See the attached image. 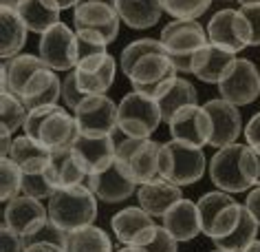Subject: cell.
I'll use <instances>...</instances> for the list:
<instances>
[{"mask_svg": "<svg viewBox=\"0 0 260 252\" xmlns=\"http://www.w3.org/2000/svg\"><path fill=\"white\" fill-rule=\"evenodd\" d=\"M260 161L258 155L247 144H230L216 148L210 159L207 173L212 184L225 192H245L258 182Z\"/></svg>", "mask_w": 260, "mask_h": 252, "instance_id": "1", "label": "cell"}, {"mask_svg": "<svg viewBox=\"0 0 260 252\" xmlns=\"http://www.w3.org/2000/svg\"><path fill=\"white\" fill-rule=\"evenodd\" d=\"M24 135L42 142L51 151L60 146H71L75 137L80 135L75 115H69L62 106L49 104V106H38L31 108L27 120L22 126Z\"/></svg>", "mask_w": 260, "mask_h": 252, "instance_id": "2", "label": "cell"}, {"mask_svg": "<svg viewBox=\"0 0 260 252\" xmlns=\"http://www.w3.org/2000/svg\"><path fill=\"white\" fill-rule=\"evenodd\" d=\"M49 217L67 232L90 226L97 217V197L88 186L57 188L49 199Z\"/></svg>", "mask_w": 260, "mask_h": 252, "instance_id": "3", "label": "cell"}, {"mask_svg": "<svg viewBox=\"0 0 260 252\" xmlns=\"http://www.w3.org/2000/svg\"><path fill=\"white\" fill-rule=\"evenodd\" d=\"M210 161L201 146H192L179 139L161 144V177L177 186H192L203 179Z\"/></svg>", "mask_w": 260, "mask_h": 252, "instance_id": "4", "label": "cell"}, {"mask_svg": "<svg viewBox=\"0 0 260 252\" xmlns=\"http://www.w3.org/2000/svg\"><path fill=\"white\" fill-rule=\"evenodd\" d=\"M159 40L164 42L177 73H192V58L210 42V38L197 20H170L161 31Z\"/></svg>", "mask_w": 260, "mask_h": 252, "instance_id": "5", "label": "cell"}, {"mask_svg": "<svg viewBox=\"0 0 260 252\" xmlns=\"http://www.w3.org/2000/svg\"><path fill=\"white\" fill-rule=\"evenodd\" d=\"M197 206L201 215V230L212 241L230 237L236 230L240 221V212H243V206L232 197V192L225 190L205 192V195H201Z\"/></svg>", "mask_w": 260, "mask_h": 252, "instance_id": "6", "label": "cell"}, {"mask_svg": "<svg viewBox=\"0 0 260 252\" xmlns=\"http://www.w3.org/2000/svg\"><path fill=\"white\" fill-rule=\"evenodd\" d=\"M117 139V135L113 133ZM117 161L126 166L137 184H148L161 177V144L150 137H126L117 139Z\"/></svg>", "mask_w": 260, "mask_h": 252, "instance_id": "7", "label": "cell"}, {"mask_svg": "<svg viewBox=\"0 0 260 252\" xmlns=\"http://www.w3.org/2000/svg\"><path fill=\"white\" fill-rule=\"evenodd\" d=\"M161 122L159 104L152 95L130 91L117 104V128L126 137H150Z\"/></svg>", "mask_w": 260, "mask_h": 252, "instance_id": "8", "label": "cell"}, {"mask_svg": "<svg viewBox=\"0 0 260 252\" xmlns=\"http://www.w3.org/2000/svg\"><path fill=\"white\" fill-rule=\"evenodd\" d=\"M220 98L236 106H247L260 95V73L256 64L247 58H236L218 82Z\"/></svg>", "mask_w": 260, "mask_h": 252, "instance_id": "9", "label": "cell"}, {"mask_svg": "<svg viewBox=\"0 0 260 252\" xmlns=\"http://www.w3.org/2000/svg\"><path fill=\"white\" fill-rule=\"evenodd\" d=\"M42 62L53 71H73L77 67V34L64 22L53 24L40 36Z\"/></svg>", "mask_w": 260, "mask_h": 252, "instance_id": "10", "label": "cell"}, {"mask_svg": "<svg viewBox=\"0 0 260 252\" xmlns=\"http://www.w3.org/2000/svg\"><path fill=\"white\" fill-rule=\"evenodd\" d=\"M73 113L82 135L104 137L117 131V104L108 95H86Z\"/></svg>", "mask_w": 260, "mask_h": 252, "instance_id": "11", "label": "cell"}, {"mask_svg": "<svg viewBox=\"0 0 260 252\" xmlns=\"http://www.w3.org/2000/svg\"><path fill=\"white\" fill-rule=\"evenodd\" d=\"M121 18L117 14V7L104 3H84L73 9V24L75 31H84L95 38H100L104 44H110L119 34Z\"/></svg>", "mask_w": 260, "mask_h": 252, "instance_id": "12", "label": "cell"}, {"mask_svg": "<svg viewBox=\"0 0 260 252\" xmlns=\"http://www.w3.org/2000/svg\"><path fill=\"white\" fill-rule=\"evenodd\" d=\"M174 73H177V69H174L168 51H159V53H148L141 60L135 62V67L128 73V80L133 84V91H139L154 98V93L168 80H172Z\"/></svg>", "mask_w": 260, "mask_h": 252, "instance_id": "13", "label": "cell"}, {"mask_svg": "<svg viewBox=\"0 0 260 252\" xmlns=\"http://www.w3.org/2000/svg\"><path fill=\"white\" fill-rule=\"evenodd\" d=\"M86 186L93 190V195L104 204H121L128 197H133L137 182L126 171L121 161H113L106 171L95 173L86 177Z\"/></svg>", "mask_w": 260, "mask_h": 252, "instance_id": "14", "label": "cell"}, {"mask_svg": "<svg viewBox=\"0 0 260 252\" xmlns=\"http://www.w3.org/2000/svg\"><path fill=\"white\" fill-rule=\"evenodd\" d=\"M203 108L210 113V120H212L210 146L223 148V146L236 144V139L240 137V131H243V115H240V108L223 98L207 100Z\"/></svg>", "mask_w": 260, "mask_h": 252, "instance_id": "15", "label": "cell"}, {"mask_svg": "<svg viewBox=\"0 0 260 252\" xmlns=\"http://www.w3.org/2000/svg\"><path fill=\"white\" fill-rule=\"evenodd\" d=\"M170 135L172 139L185 142L192 146H201L210 144L212 139V120L210 113L199 104H190L183 106L181 111L170 120Z\"/></svg>", "mask_w": 260, "mask_h": 252, "instance_id": "16", "label": "cell"}, {"mask_svg": "<svg viewBox=\"0 0 260 252\" xmlns=\"http://www.w3.org/2000/svg\"><path fill=\"white\" fill-rule=\"evenodd\" d=\"M73 151L80 159L84 173L95 175L102 173L117 159V139L113 135H104V137H95V135H77L73 144Z\"/></svg>", "mask_w": 260, "mask_h": 252, "instance_id": "17", "label": "cell"}, {"mask_svg": "<svg viewBox=\"0 0 260 252\" xmlns=\"http://www.w3.org/2000/svg\"><path fill=\"white\" fill-rule=\"evenodd\" d=\"M75 75L86 95H106L117 75V60L108 51L100 55H90L86 60L77 62Z\"/></svg>", "mask_w": 260, "mask_h": 252, "instance_id": "18", "label": "cell"}, {"mask_svg": "<svg viewBox=\"0 0 260 252\" xmlns=\"http://www.w3.org/2000/svg\"><path fill=\"white\" fill-rule=\"evenodd\" d=\"M44 219H49V208H44L40 199H34L29 195H24V192L9 199L3 210V226L18 232L20 237L29 235Z\"/></svg>", "mask_w": 260, "mask_h": 252, "instance_id": "19", "label": "cell"}, {"mask_svg": "<svg viewBox=\"0 0 260 252\" xmlns=\"http://www.w3.org/2000/svg\"><path fill=\"white\" fill-rule=\"evenodd\" d=\"M154 217L141 208V206H128L119 212H115L110 219V228H113L117 241L123 245H139L144 243L150 232L154 230Z\"/></svg>", "mask_w": 260, "mask_h": 252, "instance_id": "20", "label": "cell"}, {"mask_svg": "<svg viewBox=\"0 0 260 252\" xmlns=\"http://www.w3.org/2000/svg\"><path fill=\"white\" fill-rule=\"evenodd\" d=\"M207 38L212 44L223 47L232 53H240L247 47L243 18L238 9H220L207 22Z\"/></svg>", "mask_w": 260, "mask_h": 252, "instance_id": "21", "label": "cell"}, {"mask_svg": "<svg viewBox=\"0 0 260 252\" xmlns=\"http://www.w3.org/2000/svg\"><path fill=\"white\" fill-rule=\"evenodd\" d=\"M234 60H236V53L207 42L192 58V73L205 84H218Z\"/></svg>", "mask_w": 260, "mask_h": 252, "instance_id": "22", "label": "cell"}, {"mask_svg": "<svg viewBox=\"0 0 260 252\" xmlns=\"http://www.w3.org/2000/svg\"><path fill=\"white\" fill-rule=\"evenodd\" d=\"M154 100H157V104H159L161 120H164L166 124H170V120L183 106L197 104L199 93H197V89H194L192 82H187L185 77L174 75L172 80H168L164 87L154 93Z\"/></svg>", "mask_w": 260, "mask_h": 252, "instance_id": "23", "label": "cell"}, {"mask_svg": "<svg viewBox=\"0 0 260 252\" xmlns=\"http://www.w3.org/2000/svg\"><path fill=\"white\" fill-rule=\"evenodd\" d=\"M137 197H139V206L148 215L164 217L174 204L183 199V192H181V186L159 177V179H154V182L141 184Z\"/></svg>", "mask_w": 260, "mask_h": 252, "instance_id": "24", "label": "cell"}, {"mask_svg": "<svg viewBox=\"0 0 260 252\" xmlns=\"http://www.w3.org/2000/svg\"><path fill=\"white\" fill-rule=\"evenodd\" d=\"M164 226L170 230V235L177 241H192L199 235H203L201 230V215H199V206L192 199H181L166 212L164 217Z\"/></svg>", "mask_w": 260, "mask_h": 252, "instance_id": "25", "label": "cell"}, {"mask_svg": "<svg viewBox=\"0 0 260 252\" xmlns=\"http://www.w3.org/2000/svg\"><path fill=\"white\" fill-rule=\"evenodd\" d=\"M20 98L29 111L38 106L57 104V100L62 98V80L53 73V69L44 67L38 73H34V77L24 84Z\"/></svg>", "mask_w": 260, "mask_h": 252, "instance_id": "26", "label": "cell"}, {"mask_svg": "<svg viewBox=\"0 0 260 252\" xmlns=\"http://www.w3.org/2000/svg\"><path fill=\"white\" fill-rule=\"evenodd\" d=\"M47 64L42 62L40 55H31V53H18L14 58H9L7 62L0 69V91H11L16 95L22 93L24 84H27L34 73H38L40 69H44Z\"/></svg>", "mask_w": 260, "mask_h": 252, "instance_id": "27", "label": "cell"}, {"mask_svg": "<svg viewBox=\"0 0 260 252\" xmlns=\"http://www.w3.org/2000/svg\"><path fill=\"white\" fill-rule=\"evenodd\" d=\"M49 177L53 179L57 188H69V186H80L82 179H86V173L77 159L73 146H60L51 151V159L47 166Z\"/></svg>", "mask_w": 260, "mask_h": 252, "instance_id": "28", "label": "cell"}, {"mask_svg": "<svg viewBox=\"0 0 260 252\" xmlns=\"http://www.w3.org/2000/svg\"><path fill=\"white\" fill-rule=\"evenodd\" d=\"M9 157L20 166L22 173H40V171H47L49 166L51 148L44 146L42 142L29 137V135H20L11 144Z\"/></svg>", "mask_w": 260, "mask_h": 252, "instance_id": "29", "label": "cell"}, {"mask_svg": "<svg viewBox=\"0 0 260 252\" xmlns=\"http://www.w3.org/2000/svg\"><path fill=\"white\" fill-rule=\"evenodd\" d=\"M117 14L130 29H150L164 16L161 0H117Z\"/></svg>", "mask_w": 260, "mask_h": 252, "instance_id": "30", "label": "cell"}, {"mask_svg": "<svg viewBox=\"0 0 260 252\" xmlns=\"http://www.w3.org/2000/svg\"><path fill=\"white\" fill-rule=\"evenodd\" d=\"M27 24L18 16L16 9L0 7V55L5 60L18 55L27 44Z\"/></svg>", "mask_w": 260, "mask_h": 252, "instance_id": "31", "label": "cell"}, {"mask_svg": "<svg viewBox=\"0 0 260 252\" xmlns=\"http://www.w3.org/2000/svg\"><path fill=\"white\" fill-rule=\"evenodd\" d=\"M22 22L27 24L31 34H44L53 24L60 22V7L53 0H22L20 7L16 9Z\"/></svg>", "mask_w": 260, "mask_h": 252, "instance_id": "32", "label": "cell"}, {"mask_svg": "<svg viewBox=\"0 0 260 252\" xmlns=\"http://www.w3.org/2000/svg\"><path fill=\"white\" fill-rule=\"evenodd\" d=\"M67 252H113L110 237L97 226L71 230L67 235Z\"/></svg>", "mask_w": 260, "mask_h": 252, "instance_id": "33", "label": "cell"}, {"mask_svg": "<svg viewBox=\"0 0 260 252\" xmlns=\"http://www.w3.org/2000/svg\"><path fill=\"white\" fill-rule=\"evenodd\" d=\"M258 228H260L258 221L253 219L251 212L247 210V206H243V212H240V221H238V226H236V230H234L230 237L214 241V245H216V248H220V250L243 252L251 241H256Z\"/></svg>", "mask_w": 260, "mask_h": 252, "instance_id": "34", "label": "cell"}, {"mask_svg": "<svg viewBox=\"0 0 260 252\" xmlns=\"http://www.w3.org/2000/svg\"><path fill=\"white\" fill-rule=\"evenodd\" d=\"M0 115H3L0 135H14L18 128L24 126L29 108L22 102L20 95H16L11 91H0Z\"/></svg>", "mask_w": 260, "mask_h": 252, "instance_id": "35", "label": "cell"}, {"mask_svg": "<svg viewBox=\"0 0 260 252\" xmlns=\"http://www.w3.org/2000/svg\"><path fill=\"white\" fill-rule=\"evenodd\" d=\"M159 51H166V47H164V42L154 40V38H139V40L130 42L128 47L121 51V55H119V69H121V73L128 77L130 69L135 67V62L141 60V58L148 55V53H159Z\"/></svg>", "mask_w": 260, "mask_h": 252, "instance_id": "36", "label": "cell"}, {"mask_svg": "<svg viewBox=\"0 0 260 252\" xmlns=\"http://www.w3.org/2000/svg\"><path fill=\"white\" fill-rule=\"evenodd\" d=\"M22 192V171L11 157H0V199L5 204Z\"/></svg>", "mask_w": 260, "mask_h": 252, "instance_id": "37", "label": "cell"}, {"mask_svg": "<svg viewBox=\"0 0 260 252\" xmlns=\"http://www.w3.org/2000/svg\"><path fill=\"white\" fill-rule=\"evenodd\" d=\"M161 5L174 20H197L210 9L212 0H161Z\"/></svg>", "mask_w": 260, "mask_h": 252, "instance_id": "38", "label": "cell"}, {"mask_svg": "<svg viewBox=\"0 0 260 252\" xmlns=\"http://www.w3.org/2000/svg\"><path fill=\"white\" fill-rule=\"evenodd\" d=\"M57 190V186L53 184V179L49 177L47 171L40 173H22V192L34 199H51L53 192Z\"/></svg>", "mask_w": 260, "mask_h": 252, "instance_id": "39", "label": "cell"}, {"mask_svg": "<svg viewBox=\"0 0 260 252\" xmlns=\"http://www.w3.org/2000/svg\"><path fill=\"white\" fill-rule=\"evenodd\" d=\"M179 241L170 235V230L166 226H154V230L150 232V237L144 243L133 245L137 252H177Z\"/></svg>", "mask_w": 260, "mask_h": 252, "instance_id": "40", "label": "cell"}, {"mask_svg": "<svg viewBox=\"0 0 260 252\" xmlns=\"http://www.w3.org/2000/svg\"><path fill=\"white\" fill-rule=\"evenodd\" d=\"M238 14L243 18L247 47H260V5L258 7H240Z\"/></svg>", "mask_w": 260, "mask_h": 252, "instance_id": "41", "label": "cell"}, {"mask_svg": "<svg viewBox=\"0 0 260 252\" xmlns=\"http://www.w3.org/2000/svg\"><path fill=\"white\" fill-rule=\"evenodd\" d=\"M86 98V93L82 91L80 82H77V75H75V69L73 71H67V75H64V82H62V100L67 108H75L80 106V102Z\"/></svg>", "mask_w": 260, "mask_h": 252, "instance_id": "42", "label": "cell"}, {"mask_svg": "<svg viewBox=\"0 0 260 252\" xmlns=\"http://www.w3.org/2000/svg\"><path fill=\"white\" fill-rule=\"evenodd\" d=\"M0 248H3L0 252H24V241L18 232L3 226V230H0Z\"/></svg>", "mask_w": 260, "mask_h": 252, "instance_id": "43", "label": "cell"}, {"mask_svg": "<svg viewBox=\"0 0 260 252\" xmlns=\"http://www.w3.org/2000/svg\"><path fill=\"white\" fill-rule=\"evenodd\" d=\"M245 139H247V146H249L256 155H260V111L253 115L249 122H247V126H245Z\"/></svg>", "mask_w": 260, "mask_h": 252, "instance_id": "44", "label": "cell"}, {"mask_svg": "<svg viewBox=\"0 0 260 252\" xmlns=\"http://www.w3.org/2000/svg\"><path fill=\"white\" fill-rule=\"evenodd\" d=\"M245 206H247V210L251 212L253 219H256L258 226H260V186H256V188H251V190H249Z\"/></svg>", "mask_w": 260, "mask_h": 252, "instance_id": "45", "label": "cell"}, {"mask_svg": "<svg viewBox=\"0 0 260 252\" xmlns=\"http://www.w3.org/2000/svg\"><path fill=\"white\" fill-rule=\"evenodd\" d=\"M24 252H67V248L57 243H34V245H27Z\"/></svg>", "mask_w": 260, "mask_h": 252, "instance_id": "46", "label": "cell"}, {"mask_svg": "<svg viewBox=\"0 0 260 252\" xmlns=\"http://www.w3.org/2000/svg\"><path fill=\"white\" fill-rule=\"evenodd\" d=\"M11 144H14L11 135H0V155H3V157H9Z\"/></svg>", "mask_w": 260, "mask_h": 252, "instance_id": "47", "label": "cell"}, {"mask_svg": "<svg viewBox=\"0 0 260 252\" xmlns=\"http://www.w3.org/2000/svg\"><path fill=\"white\" fill-rule=\"evenodd\" d=\"M53 3H55L57 7H60V9L64 11V9H75L80 0H53Z\"/></svg>", "mask_w": 260, "mask_h": 252, "instance_id": "48", "label": "cell"}, {"mask_svg": "<svg viewBox=\"0 0 260 252\" xmlns=\"http://www.w3.org/2000/svg\"><path fill=\"white\" fill-rule=\"evenodd\" d=\"M22 0H0V7H7V9H18L20 7Z\"/></svg>", "mask_w": 260, "mask_h": 252, "instance_id": "49", "label": "cell"}, {"mask_svg": "<svg viewBox=\"0 0 260 252\" xmlns=\"http://www.w3.org/2000/svg\"><path fill=\"white\" fill-rule=\"evenodd\" d=\"M84 3H104V5H110V7H117V0H80L77 5H84Z\"/></svg>", "mask_w": 260, "mask_h": 252, "instance_id": "50", "label": "cell"}, {"mask_svg": "<svg viewBox=\"0 0 260 252\" xmlns=\"http://www.w3.org/2000/svg\"><path fill=\"white\" fill-rule=\"evenodd\" d=\"M243 252H260V241H258V239H256V241H251Z\"/></svg>", "mask_w": 260, "mask_h": 252, "instance_id": "51", "label": "cell"}, {"mask_svg": "<svg viewBox=\"0 0 260 252\" xmlns=\"http://www.w3.org/2000/svg\"><path fill=\"white\" fill-rule=\"evenodd\" d=\"M240 7H258L260 0H238Z\"/></svg>", "mask_w": 260, "mask_h": 252, "instance_id": "52", "label": "cell"}, {"mask_svg": "<svg viewBox=\"0 0 260 252\" xmlns=\"http://www.w3.org/2000/svg\"><path fill=\"white\" fill-rule=\"evenodd\" d=\"M117 252H137V250H135V248H133V245H123V248H119V250H117Z\"/></svg>", "mask_w": 260, "mask_h": 252, "instance_id": "53", "label": "cell"}, {"mask_svg": "<svg viewBox=\"0 0 260 252\" xmlns=\"http://www.w3.org/2000/svg\"><path fill=\"white\" fill-rule=\"evenodd\" d=\"M258 161H260V155H258ZM256 186H260V171H258V182H256Z\"/></svg>", "mask_w": 260, "mask_h": 252, "instance_id": "54", "label": "cell"}, {"mask_svg": "<svg viewBox=\"0 0 260 252\" xmlns=\"http://www.w3.org/2000/svg\"><path fill=\"white\" fill-rule=\"evenodd\" d=\"M212 252H232V250H220V248H216V250H212Z\"/></svg>", "mask_w": 260, "mask_h": 252, "instance_id": "55", "label": "cell"}, {"mask_svg": "<svg viewBox=\"0 0 260 252\" xmlns=\"http://www.w3.org/2000/svg\"><path fill=\"white\" fill-rule=\"evenodd\" d=\"M225 3H230V0H225Z\"/></svg>", "mask_w": 260, "mask_h": 252, "instance_id": "56", "label": "cell"}]
</instances>
